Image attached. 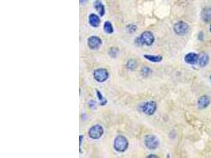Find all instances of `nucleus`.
<instances>
[{
	"label": "nucleus",
	"instance_id": "f257e3e1",
	"mask_svg": "<svg viewBox=\"0 0 211 158\" xmlns=\"http://www.w3.org/2000/svg\"><path fill=\"white\" fill-rule=\"evenodd\" d=\"M155 38L153 33L150 31H145L143 32L140 36H138L134 40V43L137 46H151L154 43Z\"/></svg>",
	"mask_w": 211,
	"mask_h": 158
},
{
	"label": "nucleus",
	"instance_id": "f03ea898",
	"mask_svg": "<svg viewBox=\"0 0 211 158\" xmlns=\"http://www.w3.org/2000/svg\"><path fill=\"white\" fill-rule=\"evenodd\" d=\"M128 145V140L126 139V137H124V135H118L115 137L113 146H114L115 150H116L117 152L124 153L127 150Z\"/></svg>",
	"mask_w": 211,
	"mask_h": 158
},
{
	"label": "nucleus",
	"instance_id": "7ed1b4c3",
	"mask_svg": "<svg viewBox=\"0 0 211 158\" xmlns=\"http://www.w3.org/2000/svg\"><path fill=\"white\" fill-rule=\"evenodd\" d=\"M157 103L154 101H150L144 102L143 104H139L138 110L147 115H152L155 113L157 110Z\"/></svg>",
	"mask_w": 211,
	"mask_h": 158
},
{
	"label": "nucleus",
	"instance_id": "20e7f679",
	"mask_svg": "<svg viewBox=\"0 0 211 158\" xmlns=\"http://www.w3.org/2000/svg\"><path fill=\"white\" fill-rule=\"evenodd\" d=\"M88 134L90 138L94 140L101 138L102 135L104 134V128L102 127V126L96 124L90 127V129L88 131Z\"/></svg>",
	"mask_w": 211,
	"mask_h": 158
},
{
	"label": "nucleus",
	"instance_id": "39448f33",
	"mask_svg": "<svg viewBox=\"0 0 211 158\" xmlns=\"http://www.w3.org/2000/svg\"><path fill=\"white\" fill-rule=\"evenodd\" d=\"M109 77L108 71L104 68H98L93 72V78L98 82H106Z\"/></svg>",
	"mask_w": 211,
	"mask_h": 158
},
{
	"label": "nucleus",
	"instance_id": "423d86ee",
	"mask_svg": "<svg viewBox=\"0 0 211 158\" xmlns=\"http://www.w3.org/2000/svg\"><path fill=\"white\" fill-rule=\"evenodd\" d=\"M145 145L149 150H156L159 145V140L155 135H146L145 137Z\"/></svg>",
	"mask_w": 211,
	"mask_h": 158
},
{
	"label": "nucleus",
	"instance_id": "0eeeda50",
	"mask_svg": "<svg viewBox=\"0 0 211 158\" xmlns=\"http://www.w3.org/2000/svg\"><path fill=\"white\" fill-rule=\"evenodd\" d=\"M88 46L92 50L98 49L102 44V40L96 36H91L88 39Z\"/></svg>",
	"mask_w": 211,
	"mask_h": 158
},
{
	"label": "nucleus",
	"instance_id": "6e6552de",
	"mask_svg": "<svg viewBox=\"0 0 211 158\" xmlns=\"http://www.w3.org/2000/svg\"><path fill=\"white\" fill-rule=\"evenodd\" d=\"M174 31L176 34L180 36H183L187 33V31L189 29L188 25L184 22H179L174 25Z\"/></svg>",
	"mask_w": 211,
	"mask_h": 158
},
{
	"label": "nucleus",
	"instance_id": "1a4fd4ad",
	"mask_svg": "<svg viewBox=\"0 0 211 158\" xmlns=\"http://www.w3.org/2000/svg\"><path fill=\"white\" fill-rule=\"evenodd\" d=\"M198 55L195 54V52H190L188 54H187L184 57L185 62L191 65L196 64L198 63Z\"/></svg>",
	"mask_w": 211,
	"mask_h": 158
},
{
	"label": "nucleus",
	"instance_id": "9d476101",
	"mask_svg": "<svg viewBox=\"0 0 211 158\" xmlns=\"http://www.w3.org/2000/svg\"><path fill=\"white\" fill-rule=\"evenodd\" d=\"M89 23L92 27L96 28L101 24V19L96 14H91L89 15Z\"/></svg>",
	"mask_w": 211,
	"mask_h": 158
},
{
	"label": "nucleus",
	"instance_id": "9b49d317",
	"mask_svg": "<svg viewBox=\"0 0 211 158\" xmlns=\"http://www.w3.org/2000/svg\"><path fill=\"white\" fill-rule=\"evenodd\" d=\"M93 6H94V8L96 9V10L98 11L100 16L103 17L105 14V7H104V4L102 3L101 0H96L94 2Z\"/></svg>",
	"mask_w": 211,
	"mask_h": 158
},
{
	"label": "nucleus",
	"instance_id": "f8f14e48",
	"mask_svg": "<svg viewBox=\"0 0 211 158\" xmlns=\"http://www.w3.org/2000/svg\"><path fill=\"white\" fill-rule=\"evenodd\" d=\"M210 98L207 96H203L198 101V105L199 107V108H205L210 104Z\"/></svg>",
	"mask_w": 211,
	"mask_h": 158
},
{
	"label": "nucleus",
	"instance_id": "ddd939ff",
	"mask_svg": "<svg viewBox=\"0 0 211 158\" xmlns=\"http://www.w3.org/2000/svg\"><path fill=\"white\" fill-rule=\"evenodd\" d=\"M202 17H203V21L206 22H209L211 21V7H206L203 9L202 12Z\"/></svg>",
	"mask_w": 211,
	"mask_h": 158
},
{
	"label": "nucleus",
	"instance_id": "4468645a",
	"mask_svg": "<svg viewBox=\"0 0 211 158\" xmlns=\"http://www.w3.org/2000/svg\"><path fill=\"white\" fill-rule=\"evenodd\" d=\"M198 63H199V65H200L201 66H206V64H207L209 62L208 55H207L206 53H201V54L198 55Z\"/></svg>",
	"mask_w": 211,
	"mask_h": 158
},
{
	"label": "nucleus",
	"instance_id": "2eb2a0df",
	"mask_svg": "<svg viewBox=\"0 0 211 158\" xmlns=\"http://www.w3.org/2000/svg\"><path fill=\"white\" fill-rule=\"evenodd\" d=\"M143 57L149 61L150 62H153V63H160L163 58L161 55H144Z\"/></svg>",
	"mask_w": 211,
	"mask_h": 158
},
{
	"label": "nucleus",
	"instance_id": "dca6fc26",
	"mask_svg": "<svg viewBox=\"0 0 211 158\" xmlns=\"http://www.w3.org/2000/svg\"><path fill=\"white\" fill-rule=\"evenodd\" d=\"M104 32L108 34H112L114 32V28H113L112 24L110 22H105L104 24Z\"/></svg>",
	"mask_w": 211,
	"mask_h": 158
},
{
	"label": "nucleus",
	"instance_id": "f3484780",
	"mask_svg": "<svg viewBox=\"0 0 211 158\" xmlns=\"http://www.w3.org/2000/svg\"><path fill=\"white\" fill-rule=\"evenodd\" d=\"M126 68L129 69L130 71H134V69L137 67V63L134 59H129L126 62Z\"/></svg>",
	"mask_w": 211,
	"mask_h": 158
},
{
	"label": "nucleus",
	"instance_id": "a211bd4d",
	"mask_svg": "<svg viewBox=\"0 0 211 158\" xmlns=\"http://www.w3.org/2000/svg\"><path fill=\"white\" fill-rule=\"evenodd\" d=\"M96 96H97V97H98V100H99V101H100V104H101V105H102V106H104L105 104H107L108 103L107 99L104 98V96L102 95L101 93V92L97 89H96Z\"/></svg>",
	"mask_w": 211,
	"mask_h": 158
},
{
	"label": "nucleus",
	"instance_id": "6ab92c4d",
	"mask_svg": "<svg viewBox=\"0 0 211 158\" xmlns=\"http://www.w3.org/2000/svg\"><path fill=\"white\" fill-rule=\"evenodd\" d=\"M152 73V70L148 66H143L141 69V75L143 77H147Z\"/></svg>",
	"mask_w": 211,
	"mask_h": 158
},
{
	"label": "nucleus",
	"instance_id": "aec40b11",
	"mask_svg": "<svg viewBox=\"0 0 211 158\" xmlns=\"http://www.w3.org/2000/svg\"><path fill=\"white\" fill-rule=\"evenodd\" d=\"M118 52L119 49L117 48H114V47H112V48H111L109 49L108 54H109V55L112 58H115L116 57V55H117V54H118Z\"/></svg>",
	"mask_w": 211,
	"mask_h": 158
},
{
	"label": "nucleus",
	"instance_id": "412c9836",
	"mask_svg": "<svg viewBox=\"0 0 211 158\" xmlns=\"http://www.w3.org/2000/svg\"><path fill=\"white\" fill-rule=\"evenodd\" d=\"M126 29L129 33H134L137 30V26L133 24H130V25H126Z\"/></svg>",
	"mask_w": 211,
	"mask_h": 158
},
{
	"label": "nucleus",
	"instance_id": "4be33fe9",
	"mask_svg": "<svg viewBox=\"0 0 211 158\" xmlns=\"http://www.w3.org/2000/svg\"><path fill=\"white\" fill-rule=\"evenodd\" d=\"M89 106L91 108H94L96 107V102L93 101H90L89 103Z\"/></svg>",
	"mask_w": 211,
	"mask_h": 158
},
{
	"label": "nucleus",
	"instance_id": "5701e85b",
	"mask_svg": "<svg viewBox=\"0 0 211 158\" xmlns=\"http://www.w3.org/2000/svg\"><path fill=\"white\" fill-rule=\"evenodd\" d=\"M80 138V143H79V146H80V149H81V146H82V139L83 138V135H80L79 137Z\"/></svg>",
	"mask_w": 211,
	"mask_h": 158
},
{
	"label": "nucleus",
	"instance_id": "b1692460",
	"mask_svg": "<svg viewBox=\"0 0 211 158\" xmlns=\"http://www.w3.org/2000/svg\"><path fill=\"white\" fill-rule=\"evenodd\" d=\"M86 1L87 0H80V3H82V4H84V3H86Z\"/></svg>",
	"mask_w": 211,
	"mask_h": 158
},
{
	"label": "nucleus",
	"instance_id": "393cba45",
	"mask_svg": "<svg viewBox=\"0 0 211 158\" xmlns=\"http://www.w3.org/2000/svg\"><path fill=\"white\" fill-rule=\"evenodd\" d=\"M148 157H157L154 155V154H150V156H148Z\"/></svg>",
	"mask_w": 211,
	"mask_h": 158
},
{
	"label": "nucleus",
	"instance_id": "a878e982",
	"mask_svg": "<svg viewBox=\"0 0 211 158\" xmlns=\"http://www.w3.org/2000/svg\"><path fill=\"white\" fill-rule=\"evenodd\" d=\"M210 31H211V25H210Z\"/></svg>",
	"mask_w": 211,
	"mask_h": 158
},
{
	"label": "nucleus",
	"instance_id": "bb28decb",
	"mask_svg": "<svg viewBox=\"0 0 211 158\" xmlns=\"http://www.w3.org/2000/svg\"><path fill=\"white\" fill-rule=\"evenodd\" d=\"M210 79H211V76H210Z\"/></svg>",
	"mask_w": 211,
	"mask_h": 158
}]
</instances>
